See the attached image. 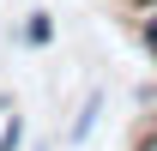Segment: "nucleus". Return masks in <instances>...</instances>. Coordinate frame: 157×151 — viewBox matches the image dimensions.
I'll return each instance as SVG.
<instances>
[{
  "label": "nucleus",
  "instance_id": "7ed1b4c3",
  "mask_svg": "<svg viewBox=\"0 0 157 151\" xmlns=\"http://www.w3.org/2000/svg\"><path fill=\"white\" fill-rule=\"evenodd\" d=\"M18 139H24V127H18V121H6V133H0V151H18Z\"/></svg>",
  "mask_w": 157,
  "mask_h": 151
},
{
  "label": "nucleus",
  "instance_id": "f257e3e1",
  "mask_svg": "<svg viewBox=\"0 0 157 151\" xmlns=\"http://www.w3.org/2000/svg\"><path fill=\"white\" fill-rule=\"evenodd\" d=\"M97 109H103V91H91V97H85V115L73 121V139H85V133L97 127Z\"/></svg>",
  "mask_w": 157,
  "mask_h": 151
},
{
  "label": "nucleus",
  "instance_id": "20e7f679",
  "mask_svg": "<svg viewBox=\"0 0 157 151\" xmlns=\"http://www.w3.org/2000/svg\"><path fill=\"white\" fill-rule=\"evenodd\" d=\"M139 42H145V48H151V60H157V18H145V24H139Z\"/></svg>",
  "mask_w": 157,
  "mask_h": 151
},
{
  "label": "nucleus",
  "instance_id": "423d86ee",
  "mask_svg": "<svg viewBox=\"0 0 157 151\" xmlns=\"http://www.w3.org/2000/svg\"><path fill=\"white\" fill-rule=\"evenodd\" d=\"M0 109H6V97H0Z\"/></svg>",
  "mask_w": 157,
  "mask_h": 151
},
{
  "label": "nucleus",
  "instance_id": "39448f33",
  "mask_svg": "<svg viewBox=\"0 0 157 151\" xmlns=\"http://www.w3.org/2000/svg\"><path fill=\"white\" fill-rule=\"evenodd\" d=\"M133 151H157V133H145V139H139V145Z\"/></svg>",
  "mask_w": 157,
  "mask_h": 151
},
{
  "label": "nucleus",
  "instance_id": "0eeeda50",
  "mask_svg": "<svg viewBox=\"0 0 157 151\" xmlns=\"http://www.w3.org/2000/svg\"><path fill=\"white\" fill-rule=\"evenodd\" d=\"M36 151H42V145H36Z\"/></svg>",
  "mask_w": 157,
  "mask_h": 151
},
{
  "label": "nucleus",
  "instance_id": "f03ea898",
  "mask_svg": "<svg viewBox=\"0 0 157 151\" xmlns=\"http://www.w3.org/2000/svg\"><path fill=\"white\" fill-rule=\"evenodd\" d=\"M48 37H55V24H48V12H30V24H24V42H36V48H42Z\"/></svg>",
  "mask_w": 157,
  "mask_h": 151
}]
</instances>
